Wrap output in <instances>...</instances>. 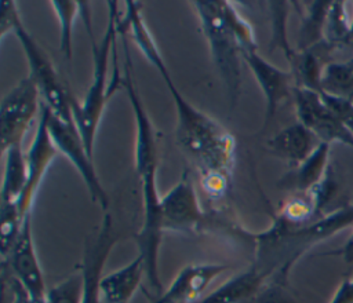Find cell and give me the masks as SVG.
I'll use <instances>...</instances> for the list:
<instances>
[{"instance_id":"f546056e","label":"cell","mask_w":353,"mask_h":303,"mask_svg":"<svg viewBox=\"0 0 353 303\" xmlns=\"http://www.w3.org/2000/svg\"><path fill=\"white\" fill-rule=\"evenodd\" d=\"M330 303H353V278H346L341 282Z\"/></svg>"},{"instance_id":"2e32d148","label":"cell","mask_w":353,"mask_h":303,"mask_svg":"<svg viewBox=\"0 0 353 303\" xmlns=\"http://www.w3.org/2000/svg\"><path fill=\"white\" fill-rule=\"evenodd\" d=\"M145 273L143 259L137 255L125 266L103 275L101 281L102 297L106 303H128L137 289L141 286Z\"/></svg>"},{"instance_id":"d6a6232c","label":"cell","mask_w":353,"mask_h":303,"mask_svg":"<svg viewBox=\"0 0 353 303\" xmlns=\"http://www.w3.org/2000/svg\"><path fill=\"white\" fill-rule=\"evenodd\" d=\"M148 297L150 299V303H170V302L161 300L159 296H150V295H148Z\"/></svg>"},{"instance_id":"ba28073f","label":"cell","mask_w":353,"mask_h":303,"mask_svg":"<svg viewBox=\"0 0 353 303\" xmlns=\"http://www.w3.org/2000/svg\"><path fill=\"white\" fill-rule=\"evenodd\" d=\"M292 102L298 121L309 128L320 142L341 143L353 149V132L328 107L320 92L295 87Z\"/></svg>"},{"instance_id":"e575fe53","label":"cell","mask_w":353,"mask_h":303,"mask_svg":"<svg viewBox=\"0 0 353 303\" xmlns=\"http://www.w3.org/2000/svg\"><path fill=\"white\" fill-rule=\"evenodd\" d=\"M250 303H252V300H251V302H250Z\"/></svg>"},{"instance_id":"ac0fdd59","label":"cell","mask_w":353,"mask_h":303,"mask_svg":"<svg viewBox=\"0 0 353 303\" xmlns=\"http://www.w3.org/2000/svg\"><path fill=\"white\" fill-rule=\"evenodd\" d=\"M330 152L331 145L321 142L316 150L296 168H294L287 179V185L295 193H307L324 180L330 171Z\"/></svg>"},{"instance_id":"30bf717a","label":"cell","mask_w":353,"mask_h":303,"mask_svg":"<svg viewBox=\"0 0 353 303\" xmlns=\"http://www.w3.org/2000/svg\"><path fill=\"white\" fill-rule=\"evenodd\" d=\"M48 114H50V109L41 102L34 139L26 153L28 182L17 204V208L23 219L32 213V205H33L36 193L41 185V180L44 179L51 163L55 160V157L59 153L48 132V125H47Z\"/></svg>"},{"instance_id":"277c9868","label":"cell","mask_w":353,"mask_h":303,"mask_svg":"<svg viewBox=\"0 0 353 303\" xmlns=\"http://www.w3.org/2000/svg\"><path fill=\"white\" fill-rule=\"evenodd\" d=\"M106 7L108 22L103 36L99 43H97L95 39L91 40L94 63L91 84L80 103H77L73 96L70 99L74 124L91 156L94 153L95 135L102 120L106 103L109 102L116 90L108 84V69L110 59L109 56H112L116 50V34L119 32L117 1H106Z\"/></svg>"},{"instance_id":"603a6c76","label":"cell","mask_w":353,"mask_h":303,"mask_svg":"<svg viewBox=\"0 0 353 303\" xmlns=\"http://www.w3.org/2000/svg\"><path fill=\"white\" fill-rule=\"evenodd\" d=\"M324 43L330 48L350 47V17L345 1H331L325 19Z\"/></svg>"},{"instance_id":"5b68a950","label":"cell","mask_w":353,"mask_h":303,"mask_svg":"<svg viewBox=\"0 0 353 303\" xmlns=\"http://www.w3.org/2000/svg\"><path fill=\"white\" fill-rule=\"evenodd\" d=\"M14 34L21 43V47L26 55L29 65V77L36 84L41 102L51 110V113L63 120H73L70 94L63 87L58 72L46 54V51L37 44L33 36L19 21L14 29Z\"/></svg>"},{"instance_id":"44dd1931","label":"cell","mask_w":353,"mask_h":303,"mask_svg":"<svg viewBox=\"0 0 353 303\" xmlns=\"http://www.w3.org/2000/svg\"><path fill=\"white\" fill-rule=\"evenodd\" d=\"M320 94L353 101V58L325 62L320 77Z\"/></svg>"},{"instance_id":"836d02e7","label":"cell","mask_w":353,"mask_h":303,"mask_svg":"<svg viewBox=\"0 0 353 303\" xmlns=\"http://www.w3.org/2000/svg\"><path fill=\"white\" fill-rule=\"evenodd\" d=\"M12 293H14V300H12V303H23V302H22V299H21V296H19V293H18V292H15V291H12Z\"/></svg>"},{"instance_id":"d4e9b609","label":"cell","mask_w":353,"mask_h":303,"mask_svg":"<svg viewBox=\"0 0 353 303\" xmlns=\"http://www.w3.org/2000/svg\"><path fill=\"white\" fill-rule=\"evenodd\" d=\"M84 280L80 267L76 273L52 285L46 295L47 303H83Z\"/></svg>"},{"instance_id":"f1b7e54d","label":"cell","mask_w":353,"mask_h":303,"mask_svg":"<svg viewBox=\"0 0 353 303\" xmlns=\"http://www.w3.org/2000/svg\"><path fill=\"white\" fill-rule=\"evenodd\" d=\"M328 107L345 123V125L353 132V101L339 99L321 94Z\"/></svg>"},{"instance_id":"d6986e66","label":"cell","mask_w":353,"mask_h":303,"mask_svg":"<svg viewBox=\"0 0 353 303\" xmlns=\"http://www.w3.org/2000/svg\"><path fill=\"white\" fill-rule=\"evenodd\" d=\"M328 50L331 48L325 43L307 50H295L294 55L288 59L295 87L320 92V77L325 65L321 62V55Z\"/></svg>"},{"instance_id":"9c48e42d","label":"cell","mask_w":353,"mask_h":303,"mask_svg":"<svg viewBox=\"0 0 353 303\" xmlns=\"http://www.w3.org/2000/svg\"><path fill=\"white\" fill-rule=\"evenodd\" d=\"M161 218L164 231L194 234L204 224V211L186 172L175 186L161 196Z\"/></svg>"},{"instance_id":"4316f807","label":"cell","mask_w":353,"mask_h":303,"mask_svg":"<svg viewBox=\"0 0 353 303\" xmlns=\"http://www.w3.org/2000/svg\"><path fill=\"white\" fill-rule=\"evenodd\" d=\"M270 8H272V23H273V43L276 47H279L287 61L294 55L295 50L290 45L287 40V29H285V22H287V6L284 1H270Z\"/></svg>"},{"instance_id":"83f0119b","label":"cell","mask_w":353,"mask_h":303,"mask_svg":"<svg viewBox=\"0 0 353 303\" xmlns=\"http://www.w3.org/2000/svg\"><path fill=\"white\" fill-rule=\"evenodd\" d=\"M22 21L17 8L15 1H1V14H0V39L3 40L7 33L12 32L17 23Z\"/></svg>"},{"instance_id":"7c38bea8","label":"cell","mask_w":353,"mask_h":303,"mask_svg":"<svg viewBox=\"0 0 353 303\" xmlns=\"http://www.w3.org/2000/svg\"><path fill=\"white\" fill-rule=\"evenodd\" d=\"M116 241L117 234L113 227L112 215L110 212H105L98 234L92 240H88L84 247L83 260L80 264L84 280L83 303H101V281L103 278L102 271Z\"/></svg>"},{"instance_id":"52a82bcc","label":"cell","mask_w":353,"mask_h":303,"mask_svg":"<svg viewBox=\"0 0 353 303\" xmlns=\"http://www.w3.org/2000/svg\"><path fill=\"white\" fill-rule=\"evenodd\" d=\"M40 92L28 76L18 81L1 99L0 103V134L1 153L15 146H22L23 136L32 121L40 114Z\"/></svg>"},{"instance_id":"484cf974","label":"cell","mask_w":353,"mask_h":303,"mask_svg":"<svg viewBox=\"0 0 353 303\" xmlns=\"http://www.w3.org/2000/svg\"><path fill=\"white\" fill-rule=\"evenodd\" d=\"M252 303H299L288 288V280L270 277L266 280Z\"/></svg>"},{"instance_id":"e0dca14e","label":"cell","mask_w":353,"mask_h":303,"mask_svg":"<svg viewBox=\"0 0 353 303\" xmlns=\"http://www.w3.org/2000/svg\"><path fill=\"white\" fill-rule=\"evenodd\" d=\"M266 278L252 264L205 295L200 303H250L261 291Z\"/></svg>"},{"instance_id":"7402d4cb","label":"cell","mask_w":353,"mask_h":303,"mask_svg":"<svg viewBox=\"0 0 353 303\" xmlns=\"http://www.w3.org/2000/svg\"><path fill=\"white\" fill-rule=\"evenodd\" d=\"M331 1H310L302 19L296 50H307L324 43V28Z\"/></svg>"},{"instance_id":"8992f818","label":"cell","mask_w":353,"mask_h":303,"mask_svg":"<svg viewBox=\"0 0 353 303\" xmlns=\"http://www.w3.org/2000/svg\"><path fill=\"white\" fill-rule=\"evenodd\" d=\"M48 132L58 152L63 154L81 176L92 202L98 204L105 212L109 207V196L103 189L95 171L92 156L87 150L84 140L74 124V120H63L51 113L48 114Z\"/></svg>"},{"instance_id":"ffe728a7","label":"cell","mask_w":353,"mask_h":303,"mask_svg":"<svg viewBox=\"0 0 353 303\" xmlns=\"http://www.w3.org/2000/svg\"><path fill=\"white\" fill-rule=\"evenodd\" d=\"M4 156V174L1 183V204H18L26 182L28 163L22 146L8 149Z\"/></svg>"},{"instance_id":"cb8c5ba5","label":"cell","mask_w":353,"mask_h":303,"mask_svg":"<svg viewBox=\"0 0 353 303\" xmlns=\"http://www.w3.org/2000/svg\"><path fill=\"white\" fill-rule=\"evenodd\" d=\"M58 21H59V48L66 59L73 55V23L80 15L79 1L72 0H52L50 1Z\"/></svg>"},{"instance_id":"4dcf8cb0","label":"cell","mask_w":353,"mask_h":303,"mask_svg":"<svg viewBox=\"0 0 353 303\" xmlns=\"http://www.w3.org/2000/svg\"><path fill=\"white\" fill-rule=\"evenodd\" d=\"M331 253H338V255H341L342 259L345 260V263H347V264H352V263H353V226H352L350 237L347 238V241L345 242V245H343L339 251H335V252H331Z\"/></svg>"},{"instance_id":"1f68e13d","label":"cell","mask_w":353,"mask_h":303,"mask_svg":"<svg viewBox=\"0 0 353 303\" xmlns=\"http://www.w3.org/2000/svg\"><path fill=\"white\" fill-rule=\"evenodd\" d=\"M352 7H353V1H352ZM350 47H353V11L350 15Z\"/></svg>"},{"instance_id":"4fadbf2b","label":"cell","mask_w":353,"mask_h":303,"mask_svg":"<svg viewBox=\"0 0 353 303\" xmlns=\"http://www.w3.org/2000/svg\"><path fill=\"white\" fill-rule=\"evenodd\" d=\"M244 63L251 69L266 102L265 125L273 118L280 105L292 99L295 88L294 77L290 70H283L266 61L258 50H251L243 54Z\"/></svg>"},{"instance_id":"9a60e30c","label":"cell","mask_w":353,"mask_h":303,"mask_svg":"<svg viewBox=\"0 0 353 303\" xmlns=\"http://www.w3.org/2000/svg\"><path fill=\"white\" fill-rule=\"evenodd\" d=\"M320 139L299 121L283 128L268 140V149L292 168L302 164L320 145Z\"/></svg>"},{"instance_id":"3957f363","label":"cell","mask_w":353,"mask_h":303,"mask_svg":"<svg viewBox=\"0 0 353 303\" xmlns=\"http://www.w3.org/2000/svg\"><path fill=\"white\" fill-rule=\"evenodd\" d=\"M193 6L229 101L236 103L241 87L243 54L258 50L254 30L230 1L199 0Z\"/></svg>"},{"instance_id":"8fae6325","label":"cell","mask_w":353,"mask_h":303,"mask_svg":"<svg viewBox=\"0 0 353 303\" xmlns=\"http://www.w3.org/2000/svg\"><path fill=\"white\" fill-rule=\"evenodd\" d=\"M3 263L8 264L11 277L23 288L29 297L46 299L48 289L46 288L44 275L34 249L32 213L23 219L19 236Z\"/></svg>"},{"instance_id":"6da1fadb","label":"cell","mask_w":353,"mask_h":303,"mask_svg":"<svg viewBox=\"0 0 353 303\" xmlns=\"http://www.w3.org/2000/svg\"><path fill=\"white\" fill-rule=\"evenodd\" d=\"M149 63L163 77L176 112V142L200 169L201 187L212 198L229 187L236 160L234 136L216 120L194 107L176 88L161 54Z\"/></svg>"},{"instance_id":"7a4b0ae2","label":"cell","mask_w":353,"mask_h":303,"mask_svg":"<svg viewBox=\"0 0 353 303\" xmlns=\"http://www.w3.org/2000/svg\"><path fill=\"white\" fill-rule=\"evenodd\" d=\"M353 226V204L328 212L303 226H291L274 216L270 227L255 236L254 266L268 280L288 278L294 264L314 245Z\"/></svg>"},{"instance_id":"5bb4252c","label":"cell","mask_w":353,"mask_h":303,"mask_svg":"<svg viewBox=\"0 0 353 303\" xmlns=\"http://www.w3.org/2000/svg\"><path fill=\"white\" fill-rule=\"evenodd\" d=\"M229 269L230 266L221 263L188 264L159 297L170 303H200L207 286Z\"/></svg>"}]
</instances>
